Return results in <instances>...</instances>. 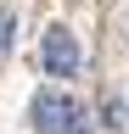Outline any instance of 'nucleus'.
Listing matches in <instances>:
<instances>
[{"mask_svg":"<svg viewBox=\"0 0 129 134\" xmlns=\"http://www.w3.org/2000/svg\"><path fill=\"white\" fill-rule=\"evenodd\" d=\"M34 123L45 134H90V112H84V100H73L62 90H39L34 95Z\"/></svg>","mask_w":129,"mask_h":134,"instance_id":"1","label":"nucleus"},{"mask_svg":"<svg viewBox=\"0 0 129 134\" xmlns=\"http://www.w3.org/2000/svg\"><path fill=\"white\" fill-rule=\"evenodd\" d=\"M123 39H129V17H123Z\"/></svg>","mask_w":129,"mask_h":134,"instance_id":"5","label":"nucleus"},{"mask_svg":"<svg viewBox=\"0 0 129 134\" xmlns=\"http://www.w3.org/2000/svg\"><path fill=\"white\" fill-rule=\"evenodd\" d=\"M11 28H17V17H11V11H0V56L11 50Z\"/></svg>","mask_w":129,"mask_h":134,"instance_id":"4","label":"nucleus"},{"mask_svg":"<svg viewBox=\"0 0 129 134\" xmlns=\"http://www.w3.org/2000/svg\"><path fill=\"white\" fill-rule=\"evenodd\" d=\"M39 67L51 78H73L79 67H84V50H79V39L68 28H45V39H39Z\"/></svg>","mask_w":129,"mask_h":134,"instance_id":"2","label":"nucleus"},{"mask_svg":"<svg viewBox=\"0 0 129 134\" xmlns=\"http://www.w3.org/2000/svg\"><path fill=\"white\" fill-rule=\"evenodd\" d=\"M101 117H107L112 134H129V100H123V95H107V100H101Z\"/></svg>","mask_w":129,"mask_h":134,"instance_id":"3","label":"nucleus"}]
</instances>
